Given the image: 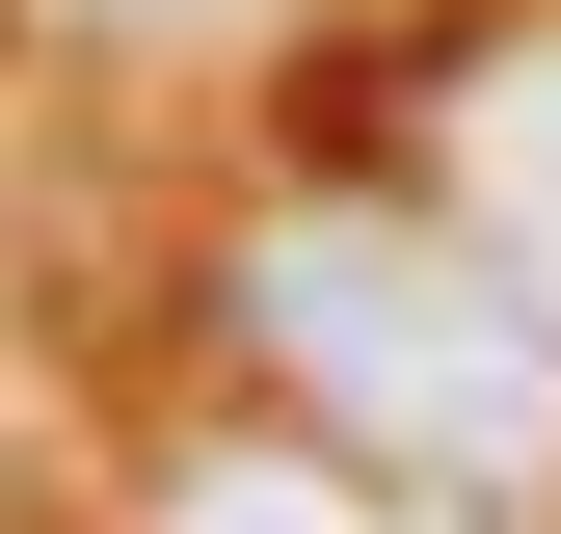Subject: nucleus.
I'll return each mask as SVG.
<instances>
[{
	"label": "nucleus",
	"mask_w": 561,
	"mask_h": 534,
	"mask_svg": "<svg viewBox=\"0 0 561 534\" xmlns=\"http://www.w3.org/2000/svg\"><path fill=\"white\" fill-rule=\"evenodd\" d=\"M241 348L295 374L375 481L561 508V294H508L455 214H267L241 241Z\"/></svg>",
	"instance_id": "1"
},
{
	"label": "nucleus",
	"mask_w": 561,
	"mask_h": 534,
	"mask_svg": "<svg viewBox=\"0 0 561 534\" xmlns=\"http://www.w3.org/2000/svg\"><path fill=\"white\" fill-rule=\"evenodd\" d=\"M455 241L508 267V294H561V54H508V81L455 107Z\"/></svg>",
	"instance_id": "2"
},
{
	"label": "nucleus",
	"mask_w": 561,
	"mask_h": 534,
	"mask_svg": "<svg viewBox=\"0 0 561 534\" xmlns=\"http://www.w3.org/2000/svg\"><path fill=\"white\" fill-rule=\"evenodd\" d=\"M161 534H401L347 454H215V481H161Z\"/></svg>",
	"instance_id": "3"
}]
</instances>
